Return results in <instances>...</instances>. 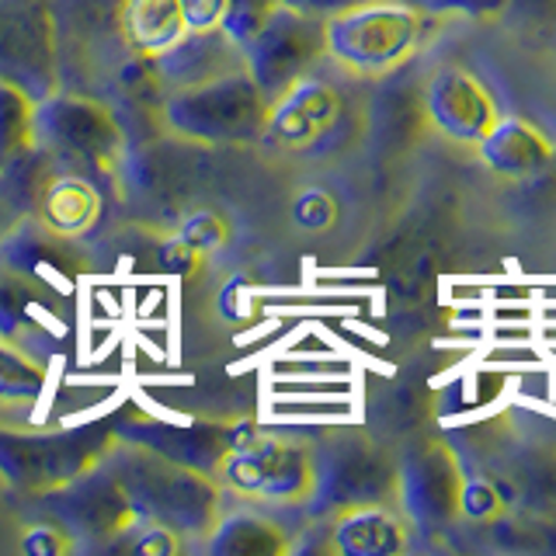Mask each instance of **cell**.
I'll return each mask as SVG.
<instances>
[{"instance_id": "cell-1", "label": "cell", "mask_w": 556, "mask_h": 556, "mask_svg": "<svg viewBox=\"0 0 556 556\" xmlns=\"http://www.w3.org/2000/svg\"><path fill=\"white\" fill-rule=\"evenodd\" d=\"M101 466L122 483L136 515L156 521L185 539H208L223 515V486L216 477L174 463L147 445L126 442L115 434Z\"/></svg>"}, {"instance_id": "cell-2", "label": "cell", "mask_w": 556, "mask_h": 556, "mask_svg": "<svg viewBox=\"0 0 556 556\" xmlns=\"http://www.w3.org/2000/svg\"><path fill=\"white\" fill-rule=\"evenodd\" d=\"M164 122L170 132L195 143H257L268 122V101L240 66L170 91L164 101Z\"/></svg>"}, {"instance_id": "cell-3", "label": "cell", "mask_w": 556, "mask_h": 556, "mask_svg": "<svg viewBox=\"0 0 556 556\" xmlns=\"http://www.w3.org/2000/svg\"><path fill=\"white\" fill-rule=\"evenodd\" d=\"M425 31L428 17L396 0H369L324 22L327 56L358 77L390 74L393 66L414 56Z\"/></svg>"}, {"instance_id": "cell-4", "label": "cell", "mask_w": 556, "mask_h": 556, "mask_svg": "<svg viewBox=\"0 0 556 556\" xmlns=\"http://www.w3.org/2000/svg\"><path fill=\"white\" fill-rule=\"evenodd\" d=\"M313 452V486L306 497L309 515L334 518L362 504H387L396 497V466L365 434H327Z\"/></svg>"}, {"instance_id": "cell-5", "label": "cell", "mask_w": 556, "mask_h": 556, "mask_svg": "<svg viewBox=\"0 0 556 556\" xmlns=\"http://www.w3.org/2000/svg\"><path fill=\"white\" fill-rule=\"evenodd\" d=\"M115 442L112 425H80L66 431H11L0 428V477L17 494H39L80 477L101 463Z\"/></svg>"}, {"instance_id": "cell-6", "label": "cell", "mask_w": 556, "mask_h": 556, "mask_svg": "<svg viewBox=\"0 0 556 556\" xmlns=\"http://www.w3.org/2000/svg\"><path fill=\"white\" fill-rule=\"evenodd\" d=\"M216 480L237 497L257 504H306L313 486V452L309 445L278 439L248 421L233 448L223 456Z\"/></svg>"}, {"instance_id": "cell-7", "label": "cell", "mask_w": 556, "mask_h": 556, "mask_svg": "<svg viewBox=\"0 0 556 556\" xmlns=\"http://www.w3.org/2000/svg\"><path fill=\"white\" fill-rule=\"evenodd\" d=\"M35 147L101 178L118 164L122 126L101 101L56 91L35 104Z\"/></svg>"}, {"instance_id": "cell-8", "label": "cell", "mask_w": 556, "mask_h": 556, "mask_svg": "<svg viewBox=\"0 0 556 556\" xmlns=\"http://www.w3.org/2000/svg\"><path fill=\"white\" fill-rule=\"evenodd\" d=\"M25 501H31V508L42 518H52L56 526H63L77 543H87L94 549H104L115 535L129 532L136 521H143L136 515L126 491H122V483L101 463H94L80 477L60 486L28 494Z\"/></svg>"}, {"instance_id": "cell-9", "label": "cell", "mask_w": 556, "mask_h": 556, "mask_svg": "<svg viewBox=\"0 0 556 556\" xmlns=\"http://www.w3.org/2000/svg\"><path fill=\"white\" fill-rule=\"evenodd\" d=\"M243 70L271 104L327 56L324 22L275 4L261 28L240 46Z\"/></svg>"}, {"instance_id": "cell-10", "label": "cell", "mask_w": 556, "mask_h": 556, "mask_svg": "<svg viewBox=\"0 0 556 556\" xmlns=\"http://www.w3.org/2000/svg\"><path fill=\"white\" fill-rule=\"evenodd\" d=\"M60 28L52 0H0V80L31 101L60 91Z\"/></svg>"}, {"instance_id": "cell-11", "label": "cell", "mask_w": 556, "mask_h": 556, "mask_svg": "<svg viewBox=\"0 0 556 556\" xmlns=\"http://www.w3.org/2000/svg\"><path fill=\"white\" fill-rule=\"evenodd\" d=\"M348 122L352 115H348V101L338 87L306 74L268 104L261 139L286 153H320L348 132Z\"/></svg>"}, {"instance_id": "cell-12", "label": "cell", "mask_w": 556, "mask_h": 556, "mask_svg": "<svg viewBox=\"0 0 556 556\" xmlns=\"http://www.w3.org/2000/svg\"><path fill=\"white\" fill-rule=\"evenodd\" d=\"M459 463L442 442H417L396 463V501L417 532H445L459 515Z\"/></svg>"}, {"instance_id": "cell-13", "label": "cell", "mask_w": 556, "mask_h": 556, "mask_svg": "<svg viewBox=\"0 0 556 556\" xmlns=\"http://www.w3.org/2000/svg\"><path fill=\"white\" fill-rule=\"evenodd\" d=\"M115 434L126 442L147 445L161 456L185 463L199 473L216 477V469L223 463L226 452L233 448V442L243 434L248 421H188V425H174V421H156V417H122V421H112Z\"/></svg>"}, {"instance_id": "cell-14", "label": "cell", "mask_w": 556, "mask_h": 556, "mask_svg": "<svg viewBox=\"0 0 556 556\" xmlns=\"http://www.w3.org/2000/svg\"><path fill=\"white\" fill-rule=\"evenodd\" d=\"M425 112L431 126L456 143H480V136L494 126L497 109L483 84L459 66L439 70L425 87Z\"/></svg>"}, {"instance_id": "cell-15", "label": "cell", "mask_w": 556, "mask_h": 556, "mask_svg": "<svg viewBox=\"0 0 556 556\" xmlns=\"http://www.w3.org/2000/svg\"><path fill=\"white\" fill-rule=\"evenodd\" d=\"M240 66H243L240 46L223 28H208V31H185L167 52L153 60V74L156 84H167L170 91H178V87L213 80Z\"/></svg>"}, {"instance_id": "cell-16", "label": "cell", "mask_w": 556, "mask_h": 556, "mask_svg": "<svg viewBox=\"0 0 556 556\" xmlns=\"http://www.w3.org/2000/svg\"><path fill=\"white\" fill-rule=\"evenodd\" d=\"M483 164L491 167L497 178H532V174L546 170L553 161L549 139L539 132L526 118H494V126L480 136L477 143Z\"/></svg>"}, {"instance_id": "cell-17", "label": "cell", "mask_w": 556, "mask_h": 556, "mask_svg": "<svg viewBox=\"0 0 556 556\" xmlns=\"http://www.w3.org/2000/svg\"><path fill=\"white\" fill-rule=\"evenodd\" d=\"M330 549L341 556H393L407 549L404 521L387 504H362L334 515L330 526Z\"/></svg>"}, {"instance_id": "cell-18", "label": "cell", "mask_w": 556, "mask_h": 556, "mask_svg": "<svg viewBox=\"0 0 556 556\" xmlns=\"http://www.w3.org/2000/svg\"><path fill=\"white\" fill-rule=\"evenodd\" d=\"M289 546L292 543L286 529L254 511L219 515L216 529L208 532V553L213 556H282Z\"/></svg>"}, {"instance_id": "cell-19", "label": "cell", "mask_w": 556, "mask_h": 556, "mask_svg": "<svg viewBox=\"0 0 556 556\" xmlns=\"http://www.w3.org/2000/svg\"><path fill=\"white\" fill-rule=\"evenodd\" d=\"M35 104L22 87L0 80V174L35 150Z\"/></svg>"}, {"instance_id": "cell-20", "label": "cell", "mask_w": 556, "mask_h": 556, "mask_svg": "<svg viewBox=\"0 0 556 556\" xmlns=\"http://www.w3.org/2000/svg\"><path fill=\"white\" fill-rule=\"evenodd\" d=\"M46 393V372L17 348L0 341V404H35Z\"/></svg>"}, {"instance_id": "cell-21", "label": "cell", "mask_w": 556, "mask_h": 556, "mask_svg": "<svg viewBox=\"0 0 556 556\" xmlns=\"http://www.w3.org/2000/svg\"><path fill=\"white\" fill-rule=\"evenodd\" d=\"M185 549V535L170 532L156 521H136L129 532L115 535L104 553H126V556H174Z\"/></svg>"}, {"instance_id": "cell-22", "label": "cell", "mask_w": 556, "mask_h": 556, "mask_svg": "<svg viewBox=\"0 0 556 556\" xmlns=\"http://www.w3.org/2000/svg\"><path fill=\"white\" fill-rule=\"evenodd\" d=\"M271 8H275V0H226L219 28L230 35L237 46H243L261 28V22H265Z\"/></svg>"}, {"instance_id": "cell-23", "label": "cell", "mask_w": 556, "mask_h": 556, "mask_svg": "<svg viewBox=\"0 0 556 556\" xmlns=\"http://www.w3.org/2000/svg\"><path fill=\"white\" fill-rule=\"evenodd\" d=\"M77 546L80 543H77L74 535H70L63 526H56L52 518H42V515L22 535V549L28 556H63V553H74Z\"/></svg>"}, {"instance_id": "cell-24", "label": "cell", "mask_w": 556, "mask_h": 556, "mask_svg": "<svg viewBox=\"0 0 556 556\" xmlns=\"http://www.w3.org/2000/svg\"><path fill=\"white\" fill-rule=\"evenodd\" d=\"M425 17H442V14H459V17H486L497 14L508 0H396Z\"/></svg>"}, {"instance_id": "cell-25", "label": "cell", "mask_w": 556, "mask_h": 556, "mask_svg": "<svg viewBox=\"0 0 556 556\" xmlns=\"http://www.w3.org/2000/svg\"><path fill=\"white\" fill-rule=\"evenodd\" d=\"M501 508V494L491 480H463V491H459V515L473 518V521H483L491 518L494 511Z\"/></svg>"}, {"instance_id": "cell-26", "label": "cell", "mask_w": 556, "mask_h": 556, "mask_svg": "<svg viewBox=\"0 0 556 556\" xmlns=\"http://www.w3.org/2000/svg\"><path fill=\"white\" fill-rule=\"evenodd\" d=\"M178 11L188 31H208V28H219L226 0H178Z\"/></svg>"}, {"instance_id": "cell-27", "label": "cell", "mask_w": 556, "mask_h": 556, "mask_svg": "<svg viewBox=\"0 0 556 556\" xmlns=\"http://www.w3.org/2000/svg\"><path fill=\"white\" fill-rule=\"evenodd\" d=\"M219 240H223V226L213 216H195L181 233V243L188 251H213Z\"/></svg>"}, {"instance_id": "cell-28", "label": "cell", "mask_w": 556, "mask_h": 556, "mask_svg": "<svg viewBox=\"0 0 556 556\" xmlns=\"http://www.w3.org/2000/svg\"><path fill=\"white\" fill-rule=\"evenodd\" d=\"M275 4L282 8H292L300 14H309V17H320V22H327V17H334L341 11H352L358 4H369V0H275Z\"/></svg>"}]
</instances>
